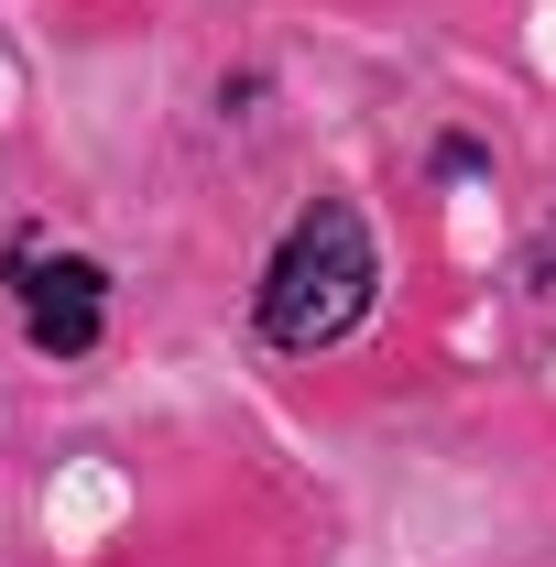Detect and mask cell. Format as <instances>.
<instances>
[{
  "instance_id": "obj_1",
  "label": "cell",
  "mask_w": 556,
  "mask_h": 567,
  "mask_svg": "<svg viewBox=\"0 0 556 567\" xmlns=\"http://www.w3.org/2000/svg\"><path fill=\"white\" fill-rule=\"evenodd\" d=\"M371 295H382L371 218L349 208V197H317V208L274 240L251 306H262V339H274V350H339L349 328L371 317Z\"/></svg>"
},
{
  "instance_id": "obj_2",
  "label": "cell",
  "mask_w": 556,
  "mask_h": 567,
  "mask_svg": "<svg viewBox=\"0 0 556 567\" xmlns=\"http://www.w3.org/2000/svg\"><path fill=\"white\" fill-rule=\"evenodd\" d=\"M11 295H22V339L44 360H87L110 328V274L87 251H44V240H11Z\"/></svg>"
}]
</instances>
